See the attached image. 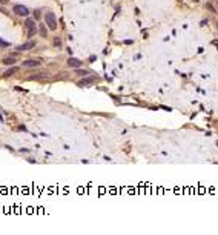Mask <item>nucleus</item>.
Masks as SVG:
<instances>
[{
    "instance_id": "2",
    "label": "nucleus",
    "mask_w": 218,
    "mask_h": 235,
    "mask_svg": "<svg viewBox=\"0 0 218 235\" xmlns=\"http://www.w3.org/2000/svg\"><path fill=\"white\" fill-rule=\"evenodd\" d=\"M26 28H28V37L36 36L37 26H36V22H34L32 18H28V20H26Z\"/></svg>"
},
{
    "instance_id": "6",
    "label": "nucleus",
    "mask_w": 218,
    "mask_h": 235,
    "mask_svg": "<svg viewBox=\"0 0 218 235\" xmlns=\"http://www.w3.org/2000/svg\"><path fill=\"white\" fill-rule=\"evenodd\" d=\"M68 65H69L71 68H80V66H82V62H80L78 58H72V57H71V58L68 60Z\"/></svg>"
},
{
    "instance_id": "4",
    "label": "nucleus",
    "mask_w": 218,
    "mask_h": 235,
    "mask_svg": "<svg viewBox=\"0 0 218 235\" xmlns=\"http://www.w3.org/2000/svg\"><path fill=\"white\" fill-rule=\"evenodd\" d=\"M34 46H36V42H34V40H28L26 43L17 46V51H28V49H31V48H34Z\"/></svg>"
},
{
    "instance_id": "13",
    "label": "nucleus",
    "mask_w": 218,
    "mask_h": 235,
    "mask_svg": "<svg viewBox=\"0 0 218 235\" xmlns=\"http://www.w3.org/2000/svg\"><path fill=\"white\" fill-rule=\"evenodd\" d=\"M206 6H207V8H209V9H211V11H212V12H217V11H215V8H214V6H212V5H211V3H207V5H206Z\"/></svg>"
},
{
    "instance_id": "8",
    "label": "nucleus",
    "mask_w": 218,
    "mask_h": 235,
    "mask_svg": "<svg viewBox=\"0 0 218 235\" xmlns=\"http://www.w3.org/2000/svg\"><path fill=\"white\" fill-rule=\"evenodd\" d=\"M3 63L8 65V66H9V65H14V63H16V58H14V57H6V58H3Z\"/></svg>"
},
{
    "instance_id": "5",
    "label": "nucleus",
    "mask_w": 218,
    "mask_h": 235,
    "mask_svg": "<svg viewBox=\"0 0 218 235\" xmlns=\"http://www.w3.org/2000/svg\"><path fill=\"white\" fill-rule=\"evenodd\" d=\"M25 68H31V66H38L40 65V60H25L22 63Z\"/></svg>"
},
{
    "instance_id": "12",
    "label": "nucleus",
    "mask_w": 218,
    "mask_h": 235,
    "mask_svg": "<svg viewBox=\"0 0 218 235\" xmlns=\"http://www.w3.org/2000/svg\"><path fill=\"white\" fill-rule=\"evenodd\" d=\"M54 45L57 46V48H60V46H62V42H60L58 38H55V40H54Z\"/></svg>"
},
{
    "instance_id": "7",
    "label": "nucleus",
    "mask_w": 218,
    "mask_h": 235,
    "mask_svg": "<svg viewBox=\"0 0 218 235\" xmlns=\"http://www.w3.org/2000/svg\"><path fill=\"white\" fill-rule=\"evenodd\" d=\"M94 80H95L94 77H89V78H85V80H80V82H78V85H80V86H83V85H89V83H92Z\"/></svg>"
},
{
    "instance_id": "14",
    "label": "nucleus",
    "mask_w": 218,
    "mask_h": 235,
    "mask_svg": "<svg viewBox=\"0 0 218 235\" xmlns=\"http://www.w3.org/2000/svg\"><path fill=\"white\" fill-rule=\"evenodd\" d=\"M0 45H2V46H8V43H6V42H3V40H0Z\"/></svg>"
},
{
    "instance_id": "9",
    "label": "nucleus",
    "mask_w": 218,
    "mask_h": 235,
    "mask_svg": "<svg viewBox=\"0 0 218 235\" xmlns=\"http://www.w3.org/2000/svg\"><path fill=\"white\" fill-rule=\"evenodd\" d=\"M14 72H17V68H9V69L3 74V75H5V77H9V75H12Z\"/></svg>"
},
{
    "instance_id": "1",
    "label": "nucleus",
    "mask_w": 218,
    "mask_h": 235,
    "mask_svg": "<svg viewBox=\"0 0 218 235\" xmlns=\"http://www.w3.org/2000/svg\"><path fill=\"white\" fill-rule=\"evenodd\" d=\"M45 22H46V25H48V28L51 29V31H55L57 29V17H55L54 12H46V16H45Z\"/></svg>"
},
{
    "instance_id": "10",
    "label": "nucleus",
    "mask_w": 218,
    "mask_h": 235,
    "mask_svg": "<svg viewBox=\"0 0 218 235\" xmlns=\"http://www.w3.org/2000/svg\"><path fill=\"white\" fill-rule=\"evenodd\" d=\"M38 32H40V36H42V37H46V26H45V25H40Z\"/></svg>"
},
{
    "instance_id": "15",
    "label": "nucleus",
    "mask_w": 218,
    "mask_h": 235,
    "mask_svg": "<svg viewBox=\"0 0 218 235\" xmlns=\"http://www.w3.org/2000/svg\"><path fill=\"white\" fill-rule=\"evenodd\" d=\"M194 2H200V0H194Z\"/></svg>"
},
{
    "instance_id": "11",
    "label": "nucleus",
    "mask_w": 218,
    "mask_h": 235,
    "mask_svg": "<svg viewBox=\"0 0 218 235\" xmlns=\"http://www.w3.org/2000/svg\"><path fill=\"white\" fill-rule=\"evenodd\" d=\"M77 74H78V75H88V71H86V69H80V68H77Z\"/></svg>"
},
{
    "instance_id": "3",
    "label": "nucleus",
    "mask_w": 218,
    "mask_h": 235,
    "mask_svg": "<svg viewBox=\"0 0 218 235\" xmlns=\"http://www.w3.org/2000/svg\"><path fill=\"white\" fill-rule=\"evenodd\" d=\"M12 11H14V12H16L17 16H25V17H26V16L29 14L28 8H26V6H23V5H16V6L12 8Z\"/></svg>"
}]
</instances>
